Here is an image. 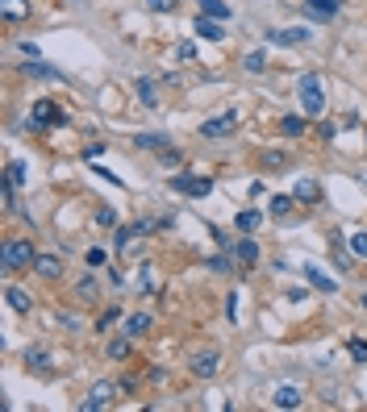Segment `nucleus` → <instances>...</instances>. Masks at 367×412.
Returning a JSON list of instances; mask_svg holds the SVG:
<instances>
[{"mask_svg":"<svg viewBox=\"0 0 367 412\" xmlns=\"http://www.w3.org/2000/svg\"><path fill=\"white\" fill-rule=\"evenodd\" d=\"M300 271H305V279H309L313 287H318V292H326V296H334V292H338V279H330L318 263H300Z\"/></svg>","mask_w":367,"mask_h":412,"instance_id":"nucleus-8","label":"nucleus"},{"mask_svg":"<svg viewBox=\"0 0 367 412\" xmlns=\"http://www.w3.org/2000/svg\"><path fill=\"white\" fill-rule=\"evenodd\" d=\"M346 246H351L355 259H367V233H351V237H346Z\"/></svg>","mask_w":367,"mask_h":412,"instance_id":"nucleus-31","label":"nucleus"},{"mask_svg":"<svg viewBox=\"0 0 367 412\" xmlns=\"http://www.w3.org/2000/svg\"><path fill=\"white\" fill-rule=\"evenodd\" d=\"M130 350H134V337L130 333H121L117 342H109V358H130Z\"/></svg>","mask_w":367,"mask_h":412,"instance_id":"nucleus-29","label":"nucleus"},{"mask_svg":"<svg viewBox=\"0 0 367 412\" xmlns=\"http://www.w3.org/2000/svg\"><path fill=\"white\" fill-rule=\"evenodd\" d=\"M109 404H113V383H96L80 408H84V412H96V408H109Z\"/></svg>","mask_w":367,"mask_h":412,"instance_id":"nucleus-11","label":"nucleus"},{"mask_svg":"<svg viewBox=\"0 0 367 412\" xmlns=\"http://www.w3.org/2000/svg\"><path fill=\"white\" fill-rule=\"evenodd\" d=\"M84 263H88V267H92V271H100V267H104V263H109V254H104V250H96V246H92V250H88V254H84Z\"/></svg>","mask_w":367,"mask_h":412,"instance_id":"nucleus-34","label":"nucleus"},{"mask_svg":"<svg viewBox=\"0 0 367 412\" xmlns=\"http://www.w3.org/2000/svg\"><path fill=\"white\" fill-rule=\"evenodd\" d=\"M150 325H154V321H150V313H130V317L121 321V333H130V337H142Z\"/></svg>","mask_w":367,"mask_h":412,"instance_id":"nucleus-15","label":"nucleus"},{"mask_svg":"<svg viewBox=\"0 0 367 412\" xmlns=\"http://www.w3.org/2000/svg\"><path fill=\"white\" fill-rule=\"evenodd\" d=\"M263 163H268V171H284L288 167V154L284 150H263Z\"/></svg>","mask_w":367,"mask_h":412,"instance_id":"nucleus-30","label":"nucleus"},{"mask_svg":"<svg viewBox=\"0 0 367 412\" xmlns=\"http://www.w3.org/2000/svg\"><path fill=\"white\" fill-rule=\"evenodd\" d=\"M117 317H121V308H109V313H104V317L96 321V333H100V329H109V325H113Z\"/></svg>","mask_w":367,"mask_h":412,"instance_id":"nucleus-39","label":"nucleus"},{"mask_svg":"<svg viewBox=\"0 0 367 412\" xmlns=\"http://www.w3.org/2000/svg\"><path fill=\"white\" fill-rule=\"evenodd\" d=\"M234 125H238V117H234V113H222V117H209L196 133H200V138H209V142H217V138H230V133H234Z\"/></svg>","mask_w":367,"mask_h":412,"instance_id":"nucleus-5","label":"nucleus"},{"mask_svg":"<svg viewBox=\"0 0 367 412\" xmlns=\"http://www.w3.org/2000/svg\"><path fill=\"white\" fill-rule=\"evenodd\" d=\"M138 296H154V267L142 263V275H138Z\"/></svg>","mask_w":367,"mask_h":412,"instance_id":"nucleus-28","label":"nucleus"},{"mask_svg":"<svg viewBox=\"0 0 367 412\" xmlns=\"http://www.w3.org/2000/svg\"><path fill=\"white\" fill-rule=\"evenodd\" d=\"M200 13L204 17H217V21H230V5H226V0H200Z\"/></svg>","mask_w":367,"mask_h":412,"instance_id":"nucleus-25","label":"nucleus"},{"mask_svg":"<svg viewBox=\"0 0 367 412\" xmlns=\"http://www.w3.org/2000/svg\"><path fill=\"white\" fill-rule=\"evenodd\" d=\"M5 300H9L13 313H34V296H29L25 287H9V292H5Z\"/></svg>","mask_w":367,"mask_h":412,"instance_id":"nucleus-16","label":"nucleus"},{"mask_svg":"<svg viewBox=\"0 0 367 412\" xmlns=\"http://www.w3.org/2000/svg\"><path fill=\"white\" fill-rule=\"evenodd\" d=\"M234 225H238L242 233H254L259 225H263V213H254V209H242V213L234 217Z\"/></svg>","mask_w":367,"mask_h":412,"instance_id":"nucleus-23","label":"nucleus"},{"mask_svg":"<svg viewBox=\"0 0 367 412\" xmlns=\"http://www.w3.org/2000/svg\"><path fill=\"white\" fill-rule=\"evenodd\" d=\"M351 358L355 363H367V342L363 337H351Z\"/></svg>","mask_w":367,"mask_h":412,"instance_id":"nucleus-37","label":"nucleus"},{"mask_svg":"<svg viewBox=\"0 0 367 412\" xmlns=\"http://www.w3.org/2000/svg\"><path fill=\"white\" fill-rule=\"evenodd\" d=\"M0 13H5V21H21L29 17V5L25 0H0Z\"/></svg>","mask_w":367,"mask_h":412,"instance_id":"nucleus-22","label":"nucleus"},{"mask_svg":"<svg viewBox=\"0 0 367 412\" xmlns=\"http://www.w3.org/2000/svg\"><path fill=\"white\" fill-rule=\"evenodd\" d=\"M305 17H313V21H334L338 13H342V0H305Z\"/></svg>","mask_w":367,"mask_h":412,"instance_id":"nucleus-7","label":"nucleus"},{"mask_svg":"<svg viewBox=\"0 0 367 412\" xmlns=\"http://www.w3.org/2000/svg\"><path fill=\"white\" fill-rule=\"evenodd\" d=\"M292 204H296V196H272V217L284 221V217L292 213Z\"/></svg>","mask_w":367,"mask_h":412,"instance_id":"nucleus-27","label":"nucleus"},{"mask_svg":"<svg viewBox=\"0 0 367 412\" xmlns=\"http://www.w3.org/2000/svg\"><path fill=\"white\" fill-rule=\"evenodd\" d=\"M363 308H367V292H363Z\"/></svg>","mask_w":367,"mask_h":412,"instance_id":"nucleus-43","label":"nucleus"},{"mask_svg":"<svg viewBox=\"0 0 367 412\" xmlns=\"http://www.w3.org/2000/svg\"><path fill=\"white\" fill-rule=\"evenodd\" d=\"M292 196H296L300 204H318V200H322V183H318V179H296Z\"/></svg>","mask_w":367,"mask_h":412,"instance_id":"nucleus-14","label":"nucleus"},{"mask_svg":"<svg viewBox=\"0 0 367 412\" xmlns=\"http://www.w3.org/2000/svg\"><path fill=\"white\" fill-rule=\"evenodd\" d=\"M234 259H242L246 267H254V263H259V246H254L250 237H242V242L234 246Z\"/></svg>","mask_w":367,"mask_h":412,"instance_id":"nucleus-24","label":"nucleus"},{"mask_svg":"<svg viewBox=\"0 0 367 412\" xmlns=\"http://www.w3.org/2000/svg\"><path fill=\"white\" fill-rule=\"evenodd\" d=\"M34 271H38L42 279H50V283H55V279H63V259H59V254H38Z\"/></svg>","mask_w":367,"mask_h":412,"instance_id":"nucleus-10","label":"nucleus"},{"mask_svg":"<svg viewBox=\"0 0 367 412\" xmlns=\"http://www.w3.org/2000/svg\"><path fill=\"white\" fill-rule=\"evenodd\" d=\"M242 71H250V75H263V71H268V50H250V55L242 59Z\"/></svg>","mask_w":367,"mask_h":412,"instance_id":"nucleus-21","label":"nucleus"},{"mask_svg":"<svg viewBox=\"0 0 367 412\" xmlns=\"http://www.w3.org/2000/svg\"><path fill=\"white\" fill-rule=\"evenodd\" d=\"M25 363H29L34 371H42V375H50V358H46V350H38V346H34V350H25Z\"/></svg>","mask_w":367,"mask_h":412,"instance_id":"nucleus-26","label":"nucleus"},{"mask_svg":"<svg viewBox=\"0 0 367 412\" xmlns=\"http://www.w3.org/2000/svg\"><path fill=\"white\" fill-rule=\"evenodd\" d=\"M138 100H142L146 109H159V83H154L150 75H142V79H138Z\"/></svg>","mask_w":367,"mask_h":412,"instance_id":"nucleus-17","label":"nucleus"},{"mask_svg":"<svg viewBox=\"0 0 367 412\" xmlns=\"http://www.w3.org/2000/svg\"><path fill=\"white\" fill-rule=\"evenodd\" d=\"M318 133H322V138H326V142H330V138H334V133H338V125H334V121H322V125H318Z\"/></svg>","mask_w":367,"mask_h":412,"instance_id":"nucleus-42","label":"nucleus"},{"mask_svg":"<svg viewBox=\"0 0 367 412\" xmlns=\"http://www.w3.org/2000/svg\"><path fill=\"white\" fill-rule=\"evenodd\" d=\"M192 29H196V38H204V42H222V38H226V25H222L217 17H204V13L192 21Z\"/></svg>","mask_w":367,"mask_h":412,"instance_id":"nucleus-9","label":"nucleus"},{"mask_svg":"<svg viewBox=\"0 0 367 412\" xmlns=\"http://www.w3.org/2000/svg\"><path fill=\"white\" fill-rule=\"evenodd\" d=\"M159 163L176 167V163H184V159H180V150H171V146H167V150H159Z\"/></svg>","mask_w":367,"mask_h":412,"instance_id":"nucleus-40","label":"nucleus"},{"mask_svg":"<svg viewBox=\"0 0 367 412\" xmlns=\"http://www.w3.org/2000/svg\"><path fill=\"white\" fill-rule=\"evenodd\" d=\"M188 371H192L196 379H213V375L222 371V350H217V346L192 350V358H188Z\"/></svg>","mask_w":367,"mask_h":412,"instance_id":"nucleus-3","label":"nucleus"},{"mask_svg":"<svg viewBox=\"0 0 367 412\" xmlns=\"http://www.w3.org/2000/svg\"><path fill=\"white\" fill-rule=\"evenodd\" d=\"M226 317H230V325L238 321V296H234V292H230V300H226Z\"/></svg>","mask_w":367,"mask_h":412,"instance_id":"nucleus-41","label":"nucleus"},{"mask_svg":"<svg viewBox=\"0 0 367 412\" xmlns=\"http://www.w3.org/2000/svg\"><path fill=\"white\" fill-rule=\"evenodd\" d=\"M176 59H180V63H200V59H196V46H192V42H180V46H176Z\"/></svg>","mask_w":367,"mask_h":412,"instance_id":"nucleus-35","label":"nucleus"},{"mask_svg":"<svg viewBox=\"0 0 367 412\" xmlns=\"http://www.w3.org/2000/svg\"><path fill=\"white\" fill-rule=\"evenodd\" d=\"M0 263H5V271H25V267L38 263V250H34V242H17V237H9L5 246H0Z\"/></svg>","mask_w":367,"mask_h":412,"instance_id":"nucleus-2","label":"nucleus"},{"mask_svg":"<svg viewBox=\"0 0 367 412\" xmlns=\"http://www.w3.org/2000/svg\"><path fill=\"white\" fill-rule=\"evenodd\" d=\"M75 296H80V300H96V279H92V275H84V279L75 283Z\"/></svg>","mask_w":367,"mask_h":412,"instance_id":"nucleus-33","label":"nucleus"},{"mask_svg":"<svg viewBox=\"0 0 367 412\" xmlns=\"http://www.w3.org/2000/svg\"><path fill=\"white\" fill-rule=\"evenodd\" d=\"M25 179H29V175H25V163L13 159V163H9V183H13V188H25Z\"/></svg>","mask_w":367,"mask_h":412,"instance_id":"nucleus-32","label":"nucleus"},{"mask_svg":"<svg viewBox=\"0 0 367 412\" xmlns=\"http://www.w3.org/2000/svg\"><path fill=\"white\" fill-rule=\"evenodd\" d=\"M134 146H138V150H167L171 138H167V133H134Z\"/></svg>","mask_w":367,"mask_h":412,"instance_id":"nucleus-19","label":"nucleus"},{"mask_svg":"<svg viewBox=\"0 0 367 412\" xmlns=\"http://www.w3.org/2000/svg\"><path fill=\"white\" fill-rule=\"evenodd\" d=\"M171 188H176V192H188V196H196V200H204L209 192H213V179H209V175H176Z\"/></svg>","mask_w":367,"mask_h":412,"instance_id":"nucleus-6","label":"nucleus"},{"mask_svg":"<svg viewBox=\"0 0 367 412\" xmlns=\"http://www.w3.org/2000/svg\"><path fill=\"white\" fill-rule=\"evenodd\" d=\"M96 225H104V229H109V225H117V213L109 209V204H100V209H96Z\"/></svg>","mask_w":367,"mask_h":412,"instance_id":"nucleus-36","label":"nucleus"},{"mask_svg":"<svg viewBox=\"0 0 367 412\" xmlns=\"http://www.w3.org/2000/svg\"><path fill=\"white\" fill-rule=\"evenodd\" d=\"M42 125H67V113H59L50 100H38L29 113V129H42Z\"/></svg>","mask_w":367,"mask_h":412,"instance_id":"nucleus-4","label":"nucleus"},{"mask_svg":"<svg viewBox=\"0 0 367 412\" xmlns=\"http://www.w3.org/2000/svg\"><path fill=\"white\" fill-rule=\"evenodd\" d=\"M263 38L276 42V46H305L309 42V29H268Z\"/></svg>","mask_w":367,"mask_h":412,"instance_id":"nucleus-13","label":"nucleus"},{"mask_svg":"<svg viewBox=\"0 0 367 412\" xmlns=\"http://www.w3.org/2000/svg\"><path fill=\"white\" fill-rule=\"evenodd\" d=\"M296 96H300V109H305V117H318L322 109H326V83H322V75H300L296 79Z\"/></svg>","mask_w":367,"mask_h":412,"instance_id":"nucleus-1","label":"nucleus"},{"mask_svg":"<svg viewBox=\"0 0 367 412\" xmlns=\"http://www.w3.org/2000/svg\"><path fill=\"white\" fill-rule=\"evenodd\" d=\"M272 404H276V408H284V412H288V408H300V404H305V391H300V387H292V383H284V387H276V391H272Z\"/></svg>","mask_w":367,"mask_h":412,"instance_id":"nucleus-12","label":"nucleus"},{"mask_svg":"<svg viewBox=\"0 0 367 412\" xmlns=\"http://www.w3.org/2000/svg\"><path fill=\"white\" fill-rule=\"evenodd\" d=\"M21 71L34 75V79H55V83H63V71H59V67H46V63H38V59H34V63H21Z\"/></svg>","mask_w":367,"mask_h":412,"instance_id":"nucleus-18","label":"nucleus"},{"mask_svg":"<svg viewBox=\"0 0 367 412\" xmlns=\"http://www.w3.org/2000/svg\"><path fill=\"white\" fill-rule=\"evenodd\" d=\"M305 129H309V121H305V117H296V113L280 117V133H284V138H300Z\"/></svg>","mask_w":367,"mask_h":412,"instance_id":"nucleus-20","label":"nucleus"},{"mask_svg":"<svg viewBox=\"0 0 367 412\" xmlns=\"http://www.w3.org/2000/svg\"><path fill=\"white\" fill-rule=\"evenodd\" d=\"M176 5H180V0H146V9H150V13H171Z\"/></svg>","mask_w":367,"mask_h":412,"instance_id":"nucleus-38","label":"nucleus"}]
</instances>
